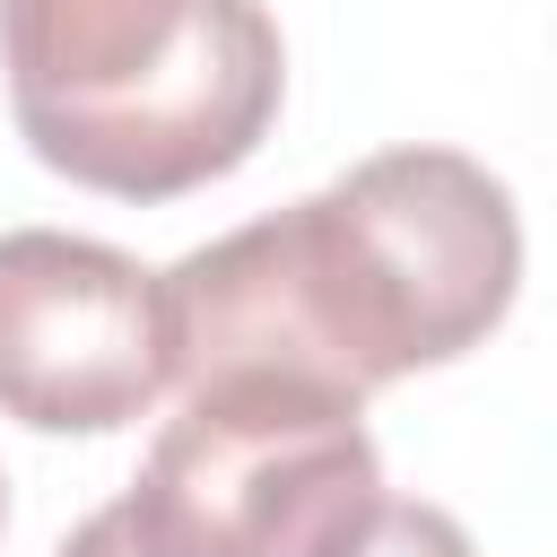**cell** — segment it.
Segmentation results:
<instances>
[{
    "mask_svg": "<svg viewBox=\"0 0 557 557\" xmlns=\"http://www.w3.org/2000/svg\"><path fill=\"white\" fill-rule=\"evenodd\" d=\"M0 522H9V479H0Z\"/></svg>",
    "mask_w": 557,
    "mask_h": 557,
    "instance_id": "obj_7",
    "label": "cell"
},
{
    "mask_svg": "<svg viewBox=\"0 0 557 557\" xmlns=\"http://www.w3.org/2000/svg\"><path fill=\"white\" fill-rule=\"evenodd\" d=\"M122 505L165 557H322L383 505V453L366 409L287 383H200Z\"/></svg>",
    "mask_w": 557,
    "mask_h": 557,
    "instance_id": "obj_3",
    "label": "cell"
},
{
    "mask_svg": "<svg viewBox=\"0 0 557 557\" xmlns=\"http://www.w3.org/2000/svg\"><path fill=\"white\" fill-rule=\"evenodd\" d=\"M17 139L104 200H183L235 174L287 96L261 0H0Z\"/></svg>",
    "mask_w": 557,
    "mask_h": 557,
    "instance_id": "obj_2",
    "label": "cell"
},
{
    "mask_svg": "<svg viewBox=\"0 0 557 557\" xmlns=\"http://www.w3.org/2000/svg\"><path fill=\"white\" fill-rule=\"evenodd\" d=\"M52 557H165V548H157V540L131 522V505L113 496V505H96V513H87V522L52 548Z\"/></svg>",
    "mask_w": 557,
    "mask_h": 557,
    "instance_id": "obj_6",
    "label": "cell"
},
{
    "mask_svg": "<svg viewBox=\"0 0 557 557\" xmlns=\"http://www.w3.org/2000/svg\"><path fill=\"white\" fill-rule=\"evenodd\" d=\"M174 383L157 270L96 235H0V418L35 435H113Z\"/></svg>",
    "mask_w": 557,
    "mask_h": 557,
    "instance_id": "obj_4",
    "label": "cell"
},
{
    "mask_svg": "<svg viewBox=\"0 0 557 557\" xmlns=\"http://www.w3.org/2000/svg\"><path fill=\"white\" fill-rule=\"evenodd\" d=\"M322 557H479L470 531L444 513V505H409V496H383L348 540H331Z\"/></svg>",
    "mask_w": 557,
    "mask_h": 557,
    "instance_id": "obj_5",
    "label": "cell"
},
{
    "mask_svg": "<svg viewBox=\"0 0 557 557\" xmlns=\"http://www.w3.org/2000/svg\"><path fill=\"white\" fill-rule=\"evenodd\" d=\"M522 287L513 191L461 148H383L157 270L174 383H287L366 409L479 348Z\"/></svg>",
    "mask_w": 557,
    "mask_h": 557,
    "instance_id": "obj_1",
    "label": "cell"
}]
</instances>
